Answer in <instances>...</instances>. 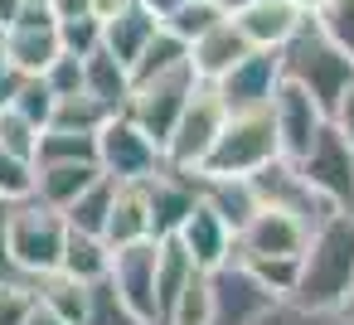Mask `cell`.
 I'll return each instance as SVG.
<instances>
[{"instance_id":"1","label":"cell","mask_w":354,"mask_h":325,"mask_svg":"<svg viewBox=\"0 0 354 325\" xmlns=\"http://www.w3.org/2000/svg\"><path fill=\"white\" fill-rule=\"evenodd\" d=\"M354 286V214H330L310 228L301 267H296V291L291 301L315 306V310H339Z\"/></svg>"},{"instance_id":"2","label":"cell","mask_w":354,"mask_h":325,"mask_svg":"<svg viewBox=\"0 0 354 325\" xmlns=\"http://www.w3.org/2000/svg\"><path fill=\"white\" fill-rule=\"evenodd\" d=\"M277 64H281V83H296L325 117H330V107L339 102V93L354 83V59L339 54V49L315 30L310 15H306L301 30L277 49Z\"/></svg>"},{"instance_id":"3","label":"cell","mask_w":354,"mask_h":325,"mask_svg":"<svg viewBox=\"0 0 354 325\" xmlns=\"http://www.w3.org/2000/svg\"><path fill=\"white\" fill-rule=\"evenodd\" d=\"M267 160H277V131L267 112H233L223 117V131L214 136L204 165L194 170V180H248L257 175Z\"/></svg>"},{"instance_id":"4","label":"cell","mask_w":354,"mask_h":325,"mask_svg":"<svg viewBox=\"0 0 354 325\" xmlns=\"http://www.w3.org/2000/svg\"><path fill=\"white\" fill-rule=\"evenodd\" d=\"M64 238H68L64 214H54V209H44V204H35V199L10 204V228H6V243H10V267H15V277L39 281V277L59 272Z\"/></svg>"},{"instance_id":"5","label":"cell","mask_w":354,"mask_h":325,"mask_svg":"<svg viewBox=\"0 0 354 325\" xmlns=\"http://www.w3.org/2000/svg\"><path fill=\"white\" fill-rule=\"evenodd\" d=\"M223 117H228V112H223V102L214 98V88H209V83H199V88L189 93L185 112L175 117V127H170L165 146H160V156H165V170L194 175V170L204 165V156H209L214 136L223 131Z\"/></svg>"},{"instance_id":"6","label":"cell","mask_w":354,"mask_h":325,"mask_svg":"<svg viewBox=\"0 0 354 325\" xmlns=\"http://www.w3.org/2000/svg\"><path fill=\"white\" fill-rule=\"evenodd\" d=\"M97 170L117 185H136V180H151L156 170H165V156L127 112H112L97 127Z\"/></svg>"},{"instance_id":"7","label":"cell","mask_w":354,"mask_h":325,"mask_svg":"<svg viewBox=\"0 0 354 325\" xmlns=\"http://www.w3.org/2000/svg\"><path fill=\"white\" fill-rule=\"evenodd\" d=\"M301 170V180L335 209V214H354V151L344 146V136L325 122L320 136L301 151V160H291Z\"/></svg>"},{"instance_id":"8","label":"cell","mask_w":354,"mask_h":325,"mask_svg":"<svg viewBox=\"0 0 354 325\" xmlns=\"http://www.w3.org/2000/svg\"><path fill=\"white\" fill-rule=\"evenodd\" d=\"M199 88V78H194V68H180V73H165V78H156V83H141V88H131V98H127V117L156 141V146H165V136H170V127H175V117L185 112V102H189V93Z\"/></svg>"},{"instance_id":"9","label":"cell","mask_w":354,"mask_h":325,"mask_svg":"<svg viewBox=\"0 0 354 325\" xmlns=\"http://www.w3.org/2000/svg\"><path fill=\"white\" fill-rule=\"evenodd\" d=\"M248 185H252V194H257V204L262 209H277V214H291V219H301L306 228H315L320 219H330L335 209L301 180V170L291 165V160H267L257 175H248Z\"/></svg>"},{"instance_id":"10","label":"cell","mask_w":354,"mask_h":325,"mask_svg":"<svg viewBox=\"0 0 354 325\" xmlns=\"http://www.w3.org/2000/svg\"><path fill=\"white\" fill-rule=\"evenodd\" d=\"M272 301L277 296L233 257L209 272V325H252Z\"/></svg>"},{"instance_id":"11","label":"cell","mask_w":354,"mask_h":325,"mask_svg":"<svg viewBox=\"0 0 354 325\" xmlns=\"http://www.w3.org/2000/svg\"><path fill=\"white\" fill-rule=\"evenodd\" d=\"M306 238L310 228L291 214H277V209H262L233 233V262H272V257H301L306 252Z\"/></svg>"},{"instance_id":"12","label":"cell","mask_w":354,"mask_h":325,"mask_svg":"<svg viewBox=\"0 0 354 325\" xmlns=\"http://www.w3.org/2000/svg\"><path fill=\"white\" fill-rule=\"evenodd\" d=\"M277 83H281V64H277V54L252 49V54H243L218 83H209V88H214V98L223 102V112L233 117V112H267Z\"/></svg>"},{"instance_id":"13","label":"cell","mask_w":354,"mask_h":325,"mask_svg":"<svg viewBox=\"0 0 354 325\" xmlns=\"http://www.w3.org/2000/svg\"><path fill=\"white\" fill-rule=\"evenodd\" d=\"M0 59L20 68L25 78H39L59 59V35H54V10L25 6L10 30H0Z\"/></svg>"},{"instance_id":"14","label":"cell","mask_w":354,"mask_h":325,"mask_svg":"<svg viewBox=\"0 0 354 325\" xmlns=\"http://www.w3.org/2000/svg\"><path fill=\"white\" fill-rule=\"evenodd\" d=\"M267 117H272V131H277V156L281 160H301V151L320 136V127L330 122L296 83H277L272 102H267Z\"/></svg>"},{"instance_id":"15","label":"cell","mask_w":354,"mask_h":325,"mask_svg":"<svg viewBox=\"0 0 354 325\" xmlns=\"http://www.w3.org/2000/svg\"><path fill=\"white\" fill-rule=\"evenodd\" d=\"M107 281L127 301L131 315H141L146 325H156V238L131 243V248H112Z\"/></svg>"},{"instance_id":"16","label":"cell","mask_w":354,"mask_h":325,"mask_svg":"<svg viewBox=\"0 0 354 325\" xmlns=\"http://www.w3.org/2000/svg\"><path fill=\"white\" fill-rule=\"evenodd\" d=\"M146 189V219H151V238H175L180 223L189 219V209L199 204V185L194 175H180V170H156L151 180H141Z\"/></svg>"},{"instance_id":"17","label":"cell","mask_w":354,"mask_h":325,"mask_svg":"<svg viewBox=\"0 0 354 325\" xmlns=\"http://www.w3.org/2000/svg\"><path fill=\"white\" fill-rule=\"evenodd\" d=\"M175 243L189 252V262H194L199 272H214V267H223V262L233 257V228H228L204 199L189 209V219L180 223Z\"/></svg>"},{"instance_id":"18","label":"cell","mask_w":354,"mask_h":325,"mask_svg":"<svg viewBox=\"0 0 354 325\" xmlns=\"http://www.w3.org/2000/svg\"><path fill=\"white\" fill-rule=\"evenodd\" d=\"M238 30H243V39H248V49H267V54H277L296 30H301V10L291 6V0H252V6H243L238 15H228Z\"/></svg>"},{"instance_id":"19","label":"cell","mask_w":354,"mask_h":325,"mask_svg":"<svg viewBox=\"0 0 354 325\" xmlns=\"http://www.w3.org/2000/svg\"><path fill=\"white\" fill-rule=\"evenodd\" d=\"M243 54H252L248 39H243V30H238L233 20H218L209 35H199V39L189 44V68H194L199 83H218Z\"/></svg>"},{"instance_id":"20","label":"cell","mask_w":354,"mask_h":325,"mask_svg":"<svg viewBox=\"0 0 354 325\" xmlns=\"http://www.w3.org/2000/svg\"><path fill=\"white\" fill-rule=\"evenodd\" d=\"M102 170L97 165H88V160H59V165H35V204H44V209H54V214H64L93 180H97Z\"/></svg>"},{"instance_id":"21","label":"cell","mask_w":354,"mask_h":325,"mask_svg":"<svg viewBox=\"0 0 354 325\" xmlns=\"http://www.w3.org/2000/svg\"><path fill=\"white\" fill-rule=\"evenodd\" d=\"M160 30V20L146 10V6H136V0H131V6L127 10H117L112 20H102V49L117 59V64H127L131 68V59L151 44V35Z\"/></svg>"},{"instance_id":"22","label":"cell","mask_w":354,"mask_h":325,"mask_svg":"<svg viewBox=\"0 0 354 325\" xmlns=\"http://www.w3.org/2000/svg\"><path fill=\"white\" fill-rule=\"evenodd\" d=\"M146 238H151V219H146V189H141V180L136 185H117L102 243L107 248H131V243H146Z\"/></svg>"},{"instance_id":"23","label":"cell","mask_w":354,"mask_h":325,"mask_svg":"<svg viewBox=\"0 0 354 325\" xmlns=\"http://www.w3.org/2000/svg\"><path fill=\"white\" fill-rule=\"evenodd\" d=\"M83 93H88V98H97L102 107L122 112V107H127V98H131V73H127V64H117L107 49L88 54V59H83Z\"/></svg>"},{"instance_id":"24","label":"cell","mask_w":354,"mask_h":325,"mask_svg":"<svg viewBox=\"0 0 354 325\" xmlns=\"http://www.w3.org/2000/svg\"><path fill=\"white\" fill-rule=\"evenodd\" d=\"M180 68H189V44H180L170 30H156L151 35V44L131 59V88H141V83H156V78H165V73H180Z\"/></svg>"},{"instance_id":"25","label":"cell","mask_w":354,"mask_h":325,"mask_svg":"<svg viewBox=\"0 0 354 325\" xmlns=\"http://www.w3.org/2000/svg\"><path fill=\"white\" fill-rule=\"evenodd\" d=\"M107 262H112V248H107L102 238H93V233H73V228H68L64 252H59V272H64V277L93 286V281L107 277Z\"/></svg>"},{"instance_id":"26","label":"cell","mask_w":354,"mask_h":325,"mask_svg":"<svg viewBox=\"0 0 354 325\" xmlns=\"http://www.w3.org/2000/svg\"><path fill=\"white\" fill-rule=\"evenodd\" d=\"M194 185H199V199H204L233 233L257 214V194H252L248 180H194Z\"/></svg>"},{"instance_id":"27","label":"cell","mask_w":354,"mask_h":325,"mask_svg":"<svg viewBox=\"0 0 354 325\" xmlns=\"http://www.w3.org/2000/svg\"><path fill=\"white\" fill-rule=\"evenodd\" d=\"M35 301H39L49 315H59L64 325H83V315H88V286L73 281V277H64V272L39 277V281H35Z\"/></svg>"},{"instance_id":"28","label":"cell","mask_w":354,"mask_h":325,"mask_svg":"<svg viewBox=\"0 0 354 325\" xmlns=\"http://www.w3.org/2000/svg\"><path fill=\"white\" fill-rule=\"evenodd\" d=\"M112 194H117V180H107V175H97L68 209H64V223L73 228V233H93V238H102V228H107V214H112Z\"/></svg>"},{"instance_id":"29","label":"cell","mask_w":354,"mask_h":325,"mask_svg":"<svg viewBox=\"0 0 354 325\" xmlns=\"http://www.w3.org/2000/svg\"><path fill=\"white\" fill-rule=\"evenodd\" d=\"M112 117V107H102L97 98L78 93V98H59L54 102V117L44 131H78V136H97V127Z\"/></svg>"},{"instance_id":"30","label":"cell","mask_w":354,"mask_h":325,"mask_svg":"<svg viewBox=\"0 0 354 325\" xmlns=\"http://www.w3.org/2000/svg\"><path fill=\"white\" fill-rule=\"evenodd\" d=\"M59 160H88V165H97V136H78V131H39L35 165H59Z\"/></svg>"},{"instance_id":"31","label":"cell","mask_w":354,"mask_h":325,"mask_svg":"<svg viewBox=\"0 0 354 325\" xmlns=\"http://www.w3.org/2000/svg\"><path fill=\"white\" fill-rule=\"evenodd\" d=\"M218 20H228L218 6H209V0H185L175 15H165V20H160V30H170L180 44H194V39H199V35H209Z\"/></svg>"},{"instance_id":"32","label":"cell","mask_w":354,"mask_h":325,"mask_svg":"<svg viewBox=\"0 0 354 325\" xmlns=\"http://www.w3.org/2000/svg\"><path fill=\"white\" fill-rule=\"evenodd\" d=\"M252 325H349V315L339 310H315V306H301L291 296H277Z\"/></svg>"},{"instance_id":"33","label":"cell","mask_w":354,"mask_h":325,"mask_svg":"<svg viewBox=\"0 0 354 325\" xmlns=\"http://www.w3.org/2000/svg\"><path fill=\"white\" fill-rule=\"evenodd\" d=\"M54 35H59V54H73V59H88L102 49V20H93V15L54 20Z\"/></svg>"},{"instance_id":"34","label":"cell","mask_w":354,"mask_h":325,"mask_svg":"<svg viewBox=\"0 0 354 325\" xmlns=\"http://www.w3.org/2000/svg\"><path fill=\"white\" fill-rule=\"evenodd\" d=\"M83 325H146V320L131 315L127 301H122V296L112 291V281L102 277V281L88 286V315H83Z\"/></svg>"},{"instance_id":"35","label":"cell","mask_w":354,"mask_h":325,"mask_svg":"<svg viewBox=\"0 0 354 325\" xmlns=\"http://www.w3.org/2000/svg\"><path fill=\"white\" fill-rule=\"evenodd\" d=\"M310 20H315V30H320L339 54L354 59V0H325Z\"/></svg>"},{"instance_id":"36","label":"cell","mask_w":354,"mask_h":325,"mask_svg":"<svg viewBox=\"0 0 354 325\" xmlns=\"http://www.w3.org/2000/svg\"><path fill=\"white\" fill-rule=\"evenodd\" d=\"M35 194V160L0 151V199L6 204H25Z\"/></svg>"},{"instance_id":"37","label":"cell","mask_w":354,"mask_h":325,"mask_svg":"<svg viewBox=\"0 0 354 325\" xmlns=\"http://www.w3.org/2000/svg\"><path fill=\"white\" fill-rule=\"evenodd\" d=\"M54 102H59V98L44 88V78H25V83H20V93H15V102H10V112H20L30 127H39V131H44V127H49V117H54Z\"/></svg>"},{"instance_id":"38","label":"cell","mask_w":354,"mask_h":325,"mask_svg":"<svg viewBox=\"0 0 354 325\" xmlns=\"http://www.w3.org/2000/svg\"><path fill=\"white\" fill-rule=\"evenodd\" d=\"M35 146H39V127H30V122H25L20 112H10V107H0V151L35 160Z\"/></svg>"},{"instance_id":"39","label":"cell","mask_w":354,"mask_h":325,"mask_svg":"<svg viewBox=\"0 0 354 325\" xmlns=\"http://www.w3.org/2000/svg\"><path fill=\"white\" fill-rule=\"evenodd\" d=\"M30 310H35V281L25 277L0 281V325H25Z\"/></svg>"},{"instance_id":"40","label":"cell","mask_w":354,"mask_h":325,"mask_svg":"<svg viewBox=\"0 0 354 325\" xmlns=\"http://www.w3.org/2000/svg\"><path fill=\"white\" fill-rule=\"evenodd\" d=\"M44 88L54 93V98H78L83 93V59H73V54H59L44 73Z\"/></svg>"},{"instance_id":"41","label":"cell","mask_w":354,"mask_h":325,"mask_svg":"<svg viewBox=\"0 0 354 325\" xmlns=\"http://www.w3.org/2000/svg\"><path fill=\"white\" fill-rule=\"evenodd\" d=\"M330 127H335V131L344 136V146L354 151V83H349V88L339 93V102L330 107Z\"/></svg>"},{"instance_id":"42","label":"cell","mask_w":354,"mask_h":325,"mask_svg":"<svg viewBox=\"0 0 354 325\" xmlns=\"http://www.w3.org/2000/svg\"><path fill=\"white\" fill-rule=\"evenodd\" d=\"M20 83H25V73H20V68H10L6 59H0V107H10V102H15Z\"/></svg>"},{"instance_id":"43","label":"cell","mask_w":354,"mask_h":325,"mask_svg":"<svg viewBox=\"0 0 354 325\" xmlns=\"http://www.w3.org/2000/svg\"><path fill=\"white\" fill-rule=\"evenodd\" d=\"M6 228H10V204L0 199V281H10L15 267H10V243H6Z\"/></svg>"},{"instance_id":"44","label":"cell","mask_w":354,"mask_h":325,"mask_svg":"<svg viewBox=\"0 0 354 325\" xmlns=\"http://www.w3.org/2000/svg\"><path fill=\"white\" fill-rule=\"evenodd\" d=\"M127 6H131V0H88V15H93V20H112V15L127 10Z\"/></svg>"},{"instance_id":"45","label":"cell","mask_w":354,"mask_h":325,"mask_svg":"<svg viewBox=\"0 0 354 325\" xmlns=\"http://www.w3.org/2000/svg\"><path fill=\"white\" fill-rule=\"evenodd\" d=\"M136 6H146V10H151L156 20H165V15H175V10L185 6V0H136Z\"/></svg>"},{"instance_id":"46","label":"cell","mask_w":354,"mask_h":325,"mask_svg":"<svg viewBox=\"0 0 354 325\" xmlns=\"http://www.w3.org/2000/svg\"><path fill=\"white\" fill-rule=\"evenodd\" d=\"M20 10H25V0H0V30H10L20 20Z\"/></svg>"},{"instance_id":"47","label":"cell","mask_w":354,"mask_h":325,"mask_svg":"<svg viewBox=\"0 0 354 325\" xmlns=\"http://www.w3.org/2000/svg\"><path fill=\"white\" fill-rule=\"evenodd\" d=\"M25 325H64V320H59V315H49V310H44V306L35 301V310L25 315Z\"/></svg>"},{"instance_id":"48","label":"cell","mask_w":354,"mask_h":325,"mask_svg":"<svg viewBox=\"0 0 354 325\" xmlns=\"http://www.w3.org/2000/svg\"><path fill=\"white\" fill-rule=\"evenodd\" d=\"M209 6H218V10H223V15H238V10H243V6H252V0H209Z\"/></svg>"},{"instance_id":"49","label":"cell","mask_w":354,"mask_h":325,"mask_svg":"<svg viewBox=\"0 0 354 325\" xmlns=\"http://www.w3.org/2000/svg\"><path fill=\"white\" fill-rule=\"evenodd\" d=\"M291 6H296V10H301V15H315V10H320V6H325V0H291Z\"/></svg>"},{"instance_id":"50","label":"cell","mask_w":354,"mask_h":325,"mask_svg":"<svg viewBox=\"0 0 354 325\" xmlns=\"http://www.w3.org/2000/svg\"><path fill=\"white\" fill-rule=\"evenodd\" d=\"M344 315L354 320V286H349V301H344Z\"/></svg>"},{"instance_id":"51","label":"cell","mask_w":354,"mask_h":325,"mask_svg":"<svg viewBox=\"0 0 354 325\" xmlns=\"http://www.w3.org/2000/svg\"><path fill=\"white\" fill-rule=\"evenodd\" d=\"M25 6H44V10H49V0H25Z\"/></svg>"},{"instance_id":"52","label":"cell","mask_w":354,"mask_h":325,"mask_svg":"<svg viewBox=\"0 0 354 325\" xmlns=\"http://www.w3.org/2000/svg\"><path fill=\"white\" fill-rule=\"evenodd\" d=\"M349 325H354V320H349Z\"/></svg>"}]
</instances>
